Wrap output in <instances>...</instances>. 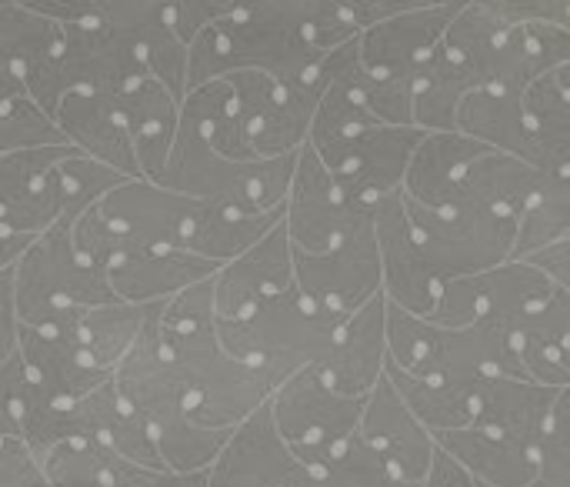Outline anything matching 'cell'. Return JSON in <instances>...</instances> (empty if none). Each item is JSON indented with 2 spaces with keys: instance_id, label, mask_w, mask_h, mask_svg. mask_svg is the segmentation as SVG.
I'll use <instances>...</instances> for the list:
<instances>
[{
  "instance_id": "1",
  "label": "cell",
  "mask_w": 570,
  "mask_h": 487,
  "mask_svg": "<svg viewBox=\"0 0 570 487\" xmlns=\"http://www.w3.org/2000/svg\"><path fill=\"white\" fill-rule=\"evenodd\" d=\"M160 348L187 391L190 418L204 428L234 431L277 391L261 371L224 351L214 314V277L164 304Z\"/></svg>"
},
{
  "instance_id": "2",
  "label": "cell",
  "mask_w": 570,
  "mask_h": 487,
  "mask_svg": "<svg viewBox=\"0 0 570 487\" xmlns=\"http://www.w3.org/2000/svg\"><path fill=\"white\" fill-rule=\"evenodd\" d=\"M160 311H164V304L154 308L140 341L114 368V384L124 395V401L150 428V438H154L164 465L170 471L194 475V471H207L214 465V458L227 445L230 431H214L190 418L187 391L160 348Z\"/></svg>"
},
{
  "instance_id": "3",
  "label": "cell",
  "mask_w": 570,
  "mask_h": 487,
  "mask_svg": "<svg viewBox=\"0 0 570 487\" xmlns=\"http://www.w3.org/2000/svg\"><path fill=\"white\" fill-rule=\"evenodd\" d=\"M344 321L347 318L311 304L294 284L287 294L264 301L240 321H217V338L230 358L250 364L281 388L297 371L324 361Z\"/></svg>"
},
{
  "instance_id": "4",
  "label": "cell",
  "mask_w": 570,
  "mask_h": 487,
  "mask_svg": "<svg viewBox=\"0 0 570 487\" xmlns=\"http://www.w3.org/2000/svg\"><path fill=\"white\" fill-rule=\"evenodd\" d=\"M13 301L20 328L63 331L77 338L80 311L117 301L100 267L73 251L70 224L40 234L13 267Z\"/></svg>"
},
{
  "instance_id": "5",
  "label": "cell",
  "mask_w": 570,
  "mask_h": 487,
  "mask_svg": "<svg viewBox=\"0 0 570 487\" xmlns=\"http://www.w3.org/2000/svg\"><path fill=\"white\" fill-rule=\"evenodd\" d=\"M314 0H254L234 3L217 23L224 43V77L234 70H261L281 87L324 80L321 64L327 53L307 40Z\"/></svg>"
},
{
  "instance_id": "6",
  "label": "cell",
  "mask_w": 570,
  "mask_h": 487,
  "mask_svg": "<svg viewBox=\"0 0 570 487\" xmlns=\"http://www.w3.org/2000/svg\"><path fill=\"white\" fill-rule=\"evenodd\" d=\"M404 211L417 237V247L424 251L441 284L458 281V277H478L514 261L518 217L491 214V211L468 207V204L424 207L407 197H404Z\"/></svg>"
},
{
  "instance_id": "7",
  "label": "cell",
  "mask_w": 570,
  "mask_h": 487,
  "mask_svg": "<svg viewBox=\"0 0 570 487\" xmlns=\"http://www.w3.org/2000/svg\"><path fill=\"white\" fill-rule=\"evenodd\" d=\"M364 401L337 395L317 368H304L271 395L267 408L291 455L304 468L321 471L357 438Z\"/></svg>"
},
{
  "instance_id": "8",
  "label": "cell",
  "mask_w": 570,
  "mask_h": 487,
  "mask_svg": "<svg viewBox=\"0 0 570 487\" xmlns=\"http://www.w3.org/2000/svg\"><path fill=\"white\" fill-rule=\"evenodd\" d=\"M294 284L311 304L337 318H351L367 301H374L381 294V251L374 237V217L361 221L327 254L294 251Z\"/></svg>"
},
{
  "instance_id": "9",
  "label": "cell",
  "mask_w": 570,
  "mask_h": 487,
  "mask_svg": "<svg viewBox=\"0 0 570 487\" xmlns=\"http://www.w3.org/2000/svg\"><path fill=\"white\" fill-rule=\"evenodd\" d=\"M367 217L371 211L354 207L337 187L334 174L314 154V147L304 144L297 154L291 194L284 204V227H287L291 247L297 254H327Z\"/></svg>"
},
{
  "instance_id": "10",
  "label": "cell",
  "mask_w": 570,
  "mask_h": 487,
  "mask_svg": "<svg viewBox=\"0 0 570 487\" xmlns=\"http://www.w3.org/2000/svg\"><path fill=\"white\" fill-rule=\"evenodd\" d=\"M421 140H424L421 127L377 124L321 160L334 174L337 187L344 191V197L354 207L374 211L377 201H384L404 187L411 157Z\"/></svg>"
},
{
  "instance_id": "11",
  "label": "cell",
  "mask_w": 570,
  "mask_h": 487,
  "mask_svg": "<svg viewBox=\"0 0 570 487\" xmlns=\"http://www.w3.org/2000/svg\"><path fill=\"white\" fill-rule=\"evenodd\" d=\"M461 3H407L401 13L357 33V60L377 80L417 84Z\"/></svg>"
},
{
  "instance_id": "12",
  "label": "cell",
  "mask_w": 570,
  "mask_h": 487,
  "mask_svg": "<svg viewBox=\"0 0 570 487\" xmlns=\"http://www.w3.org/2000/svg\"><path fill=\"white\" fill-rule=\"evenodd\" d=\"M80 154L70 144L30 147L0 157V221L27 237H40L63 221L57 167Z\"/></svg>"
},
{
  "instance_id": "13",
  "label": "cell",
  "mask_w": 570,
  "mask_h": 487,
  "mask_svg": "<svg viewBox=\"0 0 570 487\" xmlns=\"http://www.w3.org/2000/svg\"><path fill=\"white\" fill-rule=\"evenodd\" d=\"M57 67L67 94H97L107 100H114L137 80L150 77L134 43L100 17L63 27Z\"/></svg>"
},
{
  "instance_id": "14",
  "label": "cell",
  "mask_w": 570,
  "mask_h": 487,
  "mask_svg": "<svg viewBox=\"0 0 570 487\" xmlns=\"http://www.w3.org/2000/svg\"><path fill=\"white\" fill-rule=\"evenodd\" d=\"M60 43L63 27L57 20L37 13L30 3H0V64H7L20 77L27 97L50 120L67 97L57 67Z\"/></svg>"
},
{
  "instance_id": "15",
  "label": "cell",
  "mask_w": 570,
  "mask_h": 487,
  "mask_svg": "<svg viewBox=\"0 0 570 487\" xmlns=\"http://www.w3.org/2000/svg\"><path fill=\"white\" fill-rule=\"evenodd\" d=\"M371 217H374V237L381 251V294L387 298V304L414 318H431L441 281L434 277L424 251L417 247L401 191L377 201Z\"/></svg>"
},
{
  "instance_id": "16",
  "label": "cell",
  "mask_w": 570,
  "mask_h": 487,
  "mask_svg": "<svg viewBox=\"0 0 570 487\" xmlns=\"http://www.w3.org/2000/svg\"><path fill=\"white\" fill-rule=\"evenodd\" d=\"M357 438L407 485L421 487L431 461L438 455V441L434 435L411 415V408L401 401V395L394 391V384L387 381V374L381 378V384L367 395L364 401V415H361V428Z\"/></svg>"
},
{
  "instance_id": "17",
  "label": "cell",
  "mask_w": 570,
  "mask_h": 487,
  "mask_svg": "<svg viewBox=\"0 0 570 487\" xmlns=\"http://www.w3.org/2000/svg\"><path fill=\"white\" fill-rule=\"evenodd\" d=\"M294 288V247L284 221L247 254L224 264L214 277L217 321H240L264 301H274Z\"/></svg>"
},
{
  "instance_id": "18",
  "label": "cell",
  "mask_w": 570,
  "mask_h": 487,
  "mask_svg": "<svg viewBox=\"0 0 570 487\" xmlns=\"http://www.w3.org/2000/svg\"><path fill=\"white\" fill-rule=\"evenodd\" d=\"M301 468L304 465L277 435L271 408L264 405L230 431L227 445L207 468V487H291Z\"/></svg>"
},
{
  "instance_id": "19",
  "label": "cell",
  "mask_w": 570,
  "mask_h": 487,
  "mask_svg": "<svg viewBox=\"0 0 570 487\" xmlns=\"http://www.w3.org/2000/svg\"><path fill=\"white\" fill-rule=\"evenodd\" d=\"M130 247H177L194 201L150 181H124L94 207Z\"/></svg>"
},
{
  "instance_id": "20",
  "label": "cell",
  "mask_w": 570,
  "mask_h": 487,
  "mask_svg": "<svg viewBox=\"0 0 570 487\" xmlns=\"http://www.w3.org/2000/svg\"><path fill=\"white\" fill-rule=\"evenodd\" d=\"M387 368V298L377 294L361 311H354L324 361L317 364V374L344 398H367Z\"/></svg>"
},
{
  "instance_id": "21",
  "label": "cell",
  "mask_w": 570,
  "mask_h": 487,
  "mask_svg": "<svg viewBox=\"0 0 570 487\" xmlns=\"http://www.w3.org/2000/svg\"><path fill=\"white\" fill-rule=\"evenodd\" d=\"M100 20L120 30L147 74L174 94L187 97V43L167 23V3L157 0H100Z\"/></svg>"
},
{
  "instance_id": "22",
  "label": "cell",
  "mask_w": 570,
  "mask_h": 487,
  "mask_svg": "<svg viewBox=\"0 0 570 487\" xmlns=\"http://www.w3.org/2000/svg\"><path fill=\"white\" fill-rule=\"evenodd\" d=\"M17 354H20L27 384L47 405L80 401L83 395L100 388L107 378H114L107 371L90 368L87 358L80 354L77 338L63 334V331H30V328H20Z\"/></svg>"
},
{
  "instance_id": "23",
  "label": "cell",
  "mask_w": 570,
  "mask_h": 487,
  "mask_svg": "<svg viewBox=\"0 0 570 487\" xmlns=\"http://www.w3.org/2000/svg\"><path fill=\"white\" fill-rule=\"evenodd\" d=\"M217 264L200 261L177 247H137L124 254L110 271V291L124 304H167L180 291L217 277Z\"/></svg>"
},
{
  "instance_id": "24",
  "label": "cell",
  "mask_w": 570,
  "mask_h": 487,
  "mask_svg": "<svg viewBox=\"0 0 570 487\" xmlns=\"http://www.w3.org/2000/svg\"><path fill=\"white\" fill-rule=\"evenodd\" d=\"M564 391V388H561ZM558 388H544L524 378H488L478 391L474 428H484L504 441L541 451L551 411L558 405Z\"/></svg>"
},
{
  "instance_id": "25",
  "label": "cell",
  "mask_w": 570,
  "mask_h": 487,
  "mask_svg": "<svg viewBox=\"0 0 570 487\" xmlns=\"http://www.w3.org/2000/svg\"><path fill=\"white\" fill-rule=\"evenodd\" d=\"M57 130L70 147H77L83 157L107 164L110 171L137 181V154L134 140L114 107V100L97 97V94H67L53 114Z\"/></svg>"
},
{
  "instance_id": "26",
  "label": "cell",
  "mask_w": 570,
  "mask_h": 487,
  "mask_svg": "<svg viewBox=\"0 0 570 487\" xmlns=\"http://www.w3.org/2000/svg\"><path fill=\"white\" fill-rule=\"evenodd\" d=\"M114 107L134 140L140 181L154 184L174 150V137L180 127V100H174V94L154 77H144L124 94H117Z\"/></svg>"
},
{
  "instance_id": "27",
  "label": "cell",
  "mask_w": 570,
  "mask_h": 487,
  "mask_svg": "<svg viewBox=\"0 0 570 487\" xmlns=\"http://www.w3.org/2000/svg\"><path fill=\"white\" fill-rule=\"evenodd\" d=\"M458 130L498 154H511L524 164H534L538 171L551 174L548 157L531 130L524 97L508 90H474L464 97L458 110Z\"/></svg>"
},
{
  "instance_id": "28",
  "label": "cell",
  "mask_w": 570,
  "mask_h": 487,
  "mask_svg": "<svg viewBox=\"0 0 570 487\" xmlns=\"http://www.w3.org/2000/svg\"><path fill=\"white\" fill-rule=\"evenodd\" d=\"M281 221H284V207L271 214H244L227 204L194 201V211L180 234L177 251H187L200 261L224 267L237 261L240 254H247L254 244H261Z\"/></svg>"
},
{
  "instance_id": "29",
  "label": "cell",
  "mask_w": 570,
  "mask_h": 487,
  "mask_svg": "<svg viewBox=\"0 0 570 487\" xmlns=\"http://www.w3.org/2000/svg\"><path fill=\"white\" fill-rule=\"evenodd\" d=\"M564 64H570L568 30L538 20H521V23L511 20V30L498 47L488 90H508L524 97L541 77H548Z\"/></svg>"
},
{
  "instance_id": "30",
  "label": "cell",
  "mask_w": 570,
  "mask_h": 487,
  "mask_svg": "<svg viewBox=\"0 0 570 487\" xmlns=\"http://www.w3.org/2000/svg\"><path fill=\"white\" fill-rule=\"evenodd\" d=\"M491 147L464 137L461 130H434L424 134V140L417 144L407 177H404V197L424 207H444L458 184L464 181V174L471 171L474 160H481Z\"/></svg>"
},
{
  "instance_id": "31",
  "label": "cell",
  "mask_w": 570,
  "mask_h": 487,
  "mask_svg": "<svg viewBox=\"0 0 570 487\" xmlns=\"http://www.w3.org/2000/svg\"><path fill=\"white\" fill-rule=\"evenodd\" d=\"M441 451H448L458 465L471 471L478 485L488 487H531L538 475V451L504 441L484 428H461L434 438Z\"/></svg>"
},
{
  "instance_id": "32",
  "label": "cell",
  "mask_w": 570,
  "mask_h": 487,
  "mask_svg": "<svg viewBox=\"0 0 570 487\" xmlns=\"http://www.w3.org/2000/svg\"><path fill=\"white\" fill-rule=\"evenodd\" d=\"M541 181H544V171H538L534 164H524L511 154L488 150L481 160L471 164V171L464 174V181L458 184L448 204H468V207H481L491 214L521 217V211L528 207Z\"/></svg>"
},
{
  "instance_id": "33",
  "label": "cell",
  "mask_w": 570,
  "mask_h": 487,
  "mask_svg": "<svg viewBox=\"0 0 570 487\" xmlns=\"http://www.w3.org/2000/svg\"><path fill=\"white\" fill-rule=\"evenodd\" d=\"M387 381L401 395V401L411 408V415L438 438L448 431H461L474 421L478 391L484 381H464V378H417L387 361L384 368Z\"/></svg>"
},
{
  "instance_id": "34",
  "label": "cell",
  "mask_w": 570,
  "mask_h": 487,
  "mask_svg": "<svg viewBox=\"0 0 570 487\" xmlns=\"http://www.w3.org/2000/svg\"><path fill=\"white\" fill-rule=\"evenodd\" d=\"M558 284L531 261H508L484 274V321L504 334H518L551 298Z\"/></svg>"
},
{
  "instance_id": "35",
  "label": "cell",
  "mask_w": 570,
  "mask_h": 487,
  "mask_svg": "<svg viewBox=\"0 0 570 487\" xmlns=\"http://www.w3.org/2000/svg\"><path fill=\"white\" fill-rule=\"evenodd\" d=\"M324 94V80L301 84V87H281L277 100L247 124L250 134V154L257 160L274 157H294L311 134V120L317 110V100Z\"/></svg>"
},
{
  "instance_id": "36",
  "label": "cell",
  "mask_w": 570,
  "mask_h": 487,
  "mask_svg": "<svg viewBox=\"0 0 570 487\" xmlns=\"http://www.w3.org/2000/svg\"><path fill=\"white\" fill-rule=\"evenodd\" d=\"M474 90H484L481 77L468 64L454 60L444 47H438L414 84V127L424 134L458 130V110Z\"/></svg>"
},
{
  "instance_id": "37",
  "label": "cell",
  "mask_w": 570,
  "mask_h": 487,
  "mask_svg": "<svg viewBox=\"0 0 570 487\" xmlns=\"http://www.w3.org/2000/svg\"><path fill=\"white\" fill-rule=\"evenodd\" d=\"M157 304H124V301H110L100 308H87L80 311L77 321V344L80 354L87 358L90 368L114 374V368L127 358V351L140 341L150 314Z\"/></svg>"
},
{
  "instance_id": "38",
  "label": "cell",
  "mask_w": 570,
  "mask_h": 487,
  "mask_svg": "<svg viewBox=\"0 0 570 487\" xmlns=\"http://www.w3.org/2000/svg\"><path fill=\"white\" fill-rule=\"evenodd\" d=\"M531 130L551 171H570V64L551 70L524 94Z\"/></svg>"
},
{
  "instance_id": "39",
  "label": "cell",
  "mask_w": 570,
  "mask_h": 487,
  "mask_svg": "<svg viewBox=\"0 0 570 487\" xmlns=\"http://www.w3.org/2000/svg\"><path fill=\"white\" fill-rule=\"evenodd\" d=\"M564 237H570V171H551L518 217L514 257H528Z\"/></svg>"
},
{
  "instance_id": "40",
  "label": "cell",
  "mask_w": 570,
  "mask_h": 487,
  "mask_svg": "<svg viewBox=\"0 0 570 487\" xmlns=\"http://www.w3.org/2000/svg\"><path fill=\"white\" fill-rule=\"evenodd\" d=\"M47 487H114L100 441H63L40 458Z\"/></svg>"
},
{
  "instance_id": "41",
  "label": "cell",
  "mask_w": 570,
  "mask_h": 487,
  "mask_svg": "<svg viewBox=\"0 0 570 487\" xmlns=\"http://www.w3.org/2000/svg\"><path fill=\"white\" fill-rule=\"evenodd\" d=\"M57 174H60V191H63V221H60V224L80 221V217H83L87 211H94L110 191H117L124 181H130V177L110 171L107 164H97V160L83 157V154L67 157V160L57 167Z\"/></svg>"
},
{
  "instance_id": "42",
  "label": "cell",
  "mask_w": 570,
  "mask_h": 487,
  "mask_svg": "<svg viewBox=\"0 0 570 487\" xmlns=\"http://www.w3.org/2000/svg\"><path fill=\"white\" fill-rule=\"evenodd\" d=\"M100 445L107 451H114L117 458L137 465V468H150V471H164V458L150 438V428L144 425V418L124 401V395L117 391L110 411H107V421H104V435H100Z\"/></svg>"
},
{
  "instance_id": "43",
  "label": "cell",
  "mask_w": 570,
  "mask_h": 487,
  "mask_svg": "<svg viewBox=\"0 0 570 487\" xmlns=\"http://www.w3.org/2000/svg\"><path fill=\"white\" fill-rule=\"evenodd\" d=\"M67 144L57 124L23 94L0 104V157L30 150V147H53Z\"/></svg>"
},
{
  "instance_id": "44",
  "label": "cell",
  "mask_w": 570,
  "mask_h": 487,
  "mask_svg": "<svg viewBox=\"0 0 570 487\" xmlns=\"http://www.w3.org/2000/svg\"><path fill=\"white\" fill-rule=\"evenodd\" d=\"M531 487H570V388L558 395V405L551 411Z\"/></svg>"
},
{
  "instance_id": "45",
  "label": "cell",
  "mask_w": 570,
  "mask_h": 487,
  "mask_svg": "<svg viewBox=\"0 0 570 487\" xmlns=\"http://www.w3.org/2000/svg\"><path fill=\"white\" fill-rule=\"evenodd\" d=\"M428 321L438 328H448V331L481 324L484 321V274L444 281L438 291V304H434Z\"/></svg>"
},
{
  "instance_id": "46",
  "label": "cell",
  "mask_w": 570,
  "mask_h": 487,
  "mask_svg": "<svg viewBox=\"0 0 570 487\" xmlns=\"http://www.w3.org/2000/svg\"><path fill=\"white\" fill-rule=\"evenodd\" d=\"M230 10H234L230 0H217V3L214 0H177V3H167V23L190 47L204 30L220 23Z\"/></svg>"
},
{
  "instance_id": "47",
  "label": "cell",
  "mask_w": 570,
  "mask_h": 487,
  "mask_svg": "<svg viewBox=\"0 0 570 487\" xmlns=\"http://www.w3.org/2000/svg\"><path fill=\"white\" fill-rule=\"evenodd\" d=\"M110 461V478L114 487H207V471H194V475H180V471H150V468H137L124 458H117L114 451H107Z\"/></svg>"
},
{
  "instance_id": "48",
  "label": "cell",
  "mask_w": 570,
  "mask_h": 487,
  "mask_svg": "<svg viewBox=\"0 0 570 487\" xmlns=\"http://www.w3.org/2000/svg\"><path fill=\"white\" fill-rule=\"evenodd\" d=\"M0 487H47L43 468L23 438H0Z\"/></svg>"
},
{
  "instance_id": "49",
  "label": "cell",
  "mask_w": 570,
  "mask_h": 487,
  "mask_svg": "<svg viewBox=\"0 0 570 487\" xmlns=\"http://www.w3.org/2000/svg\"><path fill=\"white\" fill-rule=\"evenodd\" d=\"M20 348V318L13 301V267L0 271V364L10 361Z\"/></svg>"
},
{
  "instance_id": "50",
  "label": "cell",
  "mask_w": 570,
  "mask_h": 487,
  "mask_svg": "<svg viewBox=\"0 0 570 487\" xmlns=\"http://www.w3.org/2000/svg\"><path fill=\"white\" fill-rule=\"evenodd\" d=\"M33 241H37V237H27V234H20V231L7 227V224L0 221V271L17 267V261L30 251V244H33Z\"/></svg>"
},
{
  "instance_id": "51",
  "label": "cell",
  "mask_w": 570,
  "mask_h": 487,
  "mask_svg": "<svg viewBox=\"0 0 570 487\" xmlns=\"http://www.w3.org/2000/svg\"><path fill=\"white\" fill-rule=\"evenodd\" d=\"M291 487H351L341 475H334L331 468H321V471H311V468H301V475L294 478Z\"/></svg>"
},
{
  "instance_id": "52",
  "label": "cell",
  "mask_w": 570,
  "mask_h": 487,
  "mask_svg": "<svg viewBox=\"0 0 570 487\" xmlns=\"http://www.w3.org/2000/svg\"><path fill=\"white\" fill-rule=\"evenodd\" d=\"M27 90H23V84H20V77L7 67V64H0V104H7V100H13V97H23Z\"/></svg>"
},
{
  "instance_id": "53",
  "label": "cell",
  "mask_w": 570,
  "mask_h": 487,
  "mask_svg": "<svg viewBox=\"0 0 570 487\" xmlns=\"http://www.w3.org/2000/svg\"><path fill=\"white\" fill-rule=\"evenodd\" d=\"M0 438H20V431H17V425H13V418L0 408Z\"/></svg>"
},
{
  "instance_id": "54",
  "label": "cell",
  "mask_w": 570,
  "mask_h": 487,
  "mask_svg": "<svg viewBox=\"0 0 570 487\" xmlns=\"http://www.w3.org/2000/svg\"><path fill=\"white\" fill-rule=\"evenodd\" d=\"M561 291H568V294H570V284H568V288H561Z\"/></svg>"
},
{
  "instance_id": "55",
  "label": "cell",
  "mask_w": 570,
  "mask_h": 487,
  "mask_svg": "<svg viewBox=\"0 0 570 487\" xmlns=\"http://www.w3.org/2000/svg\"><path fill=\"white\" fill-rule=\"evenodd\" d=\"M478 487H488V485H478Z\"/></svg>"
}]
</instances>
